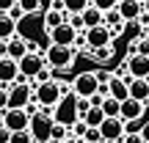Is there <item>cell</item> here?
<instances>
[{
	"mask_svg": "<svg viewBox=\"0 0 149 143\" xmlns=\"http://www.w3.org/2000/svg\"><path fill=\"white\" fill-rule=\"evenodd\" d=\"M64 91H61V83L58 80H50V83H42V85H33V102L44 110H53L61 99H64Z\"/></svg>",
	"mask_w": 149,
	"mask_h": 143,
	"instance_id": "6da1fadb",
	"label": "cell"
},
{
	"mask_svg": "<svg viewBox=\"0 0 149 143\" xmlns=\"http://www.w3.org/2000/svg\"><path fill=\"white\" fill-rule=\"evenodd\" d=\"M74 58H77V53L72 47H58V44H50L47 53H44V64L53 66V69H66V66L74 64Z\"/></svg>",
	"mask_w": 149,
	"mask_h": 143,
	"instance_id": "7a4b0ae2",
	"label": "cell"
},
{
	"mask_svg": "<svg viewBox=\"0 0 149 143\" xmlns=\"http://www.w3.org/2000/svg\"><path fill=\"white\" fill-rule=\"evenodd\" d=\"M74 121H80V118H77V113H74V94H72V96H64V99L53 107V124H61V127L69 129Z\"/></svg>",
	"mask_w": 149,
	"mask_h": 143,
	"instance_id": "3957f363",
	"label": "cell"
},
{
	"mask_svg": "<svg viewBox=\"0 0 149 143\" xmlns=\"http://www.w3.org/2000/svg\"><path fill=\"white\" fill-rule=\"evenodd\" d=\"M97 88H100V83H97L94 72H80L77 77L72 80V94L77 96V99H91V96L97 94Z\"/></svg>",
	"mask_w": 149,
	"mask_h": 143,
	"instance_id": "277c9868",
	"label": "cell"
},
{
	"mask_svg": "<svg viewBox=\"0 0 149 143\" xmlns=\"http://www.w3.org/2000/svg\"><path fill=\"white\" fill-rule=\"evenodd\" d=\"M3 127L8 132H25V129H31L28 110H11V107H6L3 110Z\"/></svg>",
	"mask_w": 149,
	"mask_h": 143,
	"instance_id": "5b68a950",
	"label": "cell"
},
{
	"mask_svg": "<svg viewBox=\"0 0 149 143\" xmlns=\"http://www.w3.org/2000/svg\"><path fill=\"white\" fill-rule=\"evenodd\" d=\"M33 102V88L31 85H8V107L11 110H25Z\"/></svg>",
	"mask_w": 149,
	"mask_h": 143,
	"instance_id": "8992f818",
	"label": "cell"
},
{
	"mask_svg": "<svg viewBox=\"0 0 149 143\" xmlns=\"http://www.w3.org/2000/svg\"><path fill=\"white\" fill-rule=\"evenodd\" d=\"M53 110H44L42 107V113H36V116L31 118V135H33V140H47L50 138V127H53V116H50Z\"/></svg>",
	"mask_w": 149,
	"mask_h": 143,
	"instance_id": "52a82bcc",
	"label": "cell"
},
{
	"mask_svg": "<svg viewBox=\"0 0 149 143\" xmlns=\"http://www.w3.org/2000/svg\"><path fill=\"white\" fill-rule=\"evenodd\" d=\"M86 33V44H88V53L91 50H102V47H111V30H108L105 25H97V28H88Z\"/></svg>",
	"mask_w": 149,
	"mask_h": 143,
	"instance_id": "ba28073f",
	"label": "cell"
},
{
	"mask_svg": "<svg viewBox=\"0 0 149 143\" xmlns=\"http://www.w3.org/2000/svg\"><path fill=\"white\" fill-rule=\"evenodd\" d=\"M100 135L105 143H122L124 138V121L122 118H105L100 124Z\"/></svg>",
	"mask_w": 149,
	"mask_h": 143,
	"instance_id": "9c48e42d",
	"label": "cell"
},
{
	"mask_svg": "<svg viewBox=\"0 0 149 143\" xmlns=\"http://www.w3.org/2000/svg\"><path fill=\"white\" fill-rule=\"evenodd\" d=\"M17 66H19V74L22 77H28V80H33L39 72L44 69V55L39 53V55H33V53H28L22 61H17Z\"/></svg>",
	"mask_w": 149,
	"mask_h": 143,
	"instance_id": "30bf717a",
	"label": "cell"
},
{
	"mask_svg": "<svg viewBox=\"0 0 149 143\" xmlns=\"http://www.w3.org/2000/svg\"><path fill=\"white\" fill-rule=\"evenodd\" d=\"M124 69L133 80H149V58H141V55H127L124 61Z\"/></svg>",
	"mask_w": 149,
	"mask_h": 143,
	"instance_id": "8fae6325",
	"label": "cell"
},
{
	"mask_svg": "<svg viewBox=\"0 0 149 143\" xmlns=\"http://www.w3.org/2000/svg\"><path fill=\"white\" fill-rule=\"evenodd\" d=\"M116 11H119V17L124 22H138V17L144 14V3L141 0H119Z\"/></svg>",
	"mask_w": 149,
	"mask_h": 143,
	"instance_id": "7c38bea8",
	"label": "cell"
},
{
	"mask_svg": "<svg viewBox=\"0 0 149 143\" xmlns=\"http://www.w3.org/2000/svg\"><path fill=\"white\" fill-rule=\"evenodd\" d=\"M47 36H50V41L58 44V47H72V44H74V36H77V30H74L69 22H64V25H58L55 30H50Z\"/></svg>",
	"mask_w": 149,
	"mask_h": 143,
	"instance_id": "4fadbf2b",
	"label": "cell"
},
{
	"mask_svg": "<svg viewBox=\"0 0 149 143\" xmlns=\"http://www.w3.org/2000/svg\"><path fill=\"white\" fill-rule=\"evenodd\" d=\"M146 110V105H141V102L135 99H124L122 105H119V118L122 121H135V118H141Z\"/></svg>",
	"mask_w": 149,
	"mask_h": 143,
	"instance_id": "5bb4252c",
	"label": "cell"
},
{
	"mask_svg": "<svg viewBox=\"0 0 149 143\" xmlns=\"http://www.w3.org/2000/svg\"><path fill=\"white\" fill-rule=\"evenodd\" d=\"M19 77V66L11 58H0V85H14V80Z\"/></svg>",
	"mask_w": 149,
	"mask_h": 143,
	"instance_id": "9a60e30c",
	"label": "cell"
},
{
	"mask_svg": "<svg viewBox=\"0 0 149 143\" xmlns=\"http://www.w3.org/2000/svg\"><path fill=\"white\" fill-rule=\"evenodd\" d=\"M127 91H130V99L146 105L149 102V80H130L127 83Z\"/></svg>",
	"mask_w": 149,
	"mask_h": 143,
	"instance_id": "2e32d148",
	"label": "cell"
},
{
	"mask_svg": "<svg viewBox=\"0 0 149 143\" xmlns=\"http://www.w3.org/2000/svg\"><path fill=\"white\" fill-rule=\"evenodd\" d=\"M108 96H113L116 102H124V99H130L127 83H124L122 77H113V74H111V80H108Z\"/></svg>",
	"mask_w": 149,
	"mask_h": 143,
	"instance_id": "e0dca14e",
	"label": "cell"
},
{
	"mask_svg": "<svg viewBox=\"0 0 149 143\" xmlns=\"http://www.w3.org/2000/svg\"><path fill=\"white\" fill-rule=\"evenodd\" d=\"M25 55H28V41H25V39H19V36L8 39V50H6V58H11V61H22Z\"/></svg>",
	"mask_w": 149,
	"mask_h": 143,
	"instance_id": "ac0fdd59",
	"label": "cell"
},
{
	"mask_svg": "<svg viewBox=\"0 0 149 143\" xmlns=\"http://www.w3.org/2000/svg\"><path fill=\"white\" fill-rule=\"evenodd\" d=\"M64 22H69V14L66 11H53V8H47L44 11V30H55L58 25H64Z\"/></svg>",
	"mask_w": 149,
	"mask_h": 143,
	"instance_id": "d6986e66",
	"label": "cell"
},
{
	"mask_svg": "<svg viewBox=\"0 0 149 143\" xmlns=\"http://www.w3.org/2000/svg\"><path fill=\"white\" fill-rule=\"evenodd\" d=\"M102 11L100 8H94V6H88V8L83 11V14H80V19H83V28L86 30H88V28H97V25H102Z\"/></svg>",
	"mask_w": 149,
	"mask_h": 143,
	"instance_id": "ffe728a7",
	"label": "cell"
},
{
	"mask_svg": "<svg viewBox=\"0 0 149 143\" xmlns=\"http://www.w3.org/2000/svg\"><path fill=\"white\" fill-rule=\"evenodd\" d=\"M17 36V22L8 14H0V41H8Z\"/></svg>",
	"mask_w": 149,
	"mask_h": 143,
	"instance_id": "44dd1931",
	"label": "cell"
},
{
	"mask_svg": "<svg viewBox=\"0 0 149 143\" xmlns=\"http://www.w3.org/2000/svg\"><path fill=\"white\" fill-rule=\"evenodd\" d=\"M130 55H141V58H149V39L138 36L130 41Z\"/></svg>",
	"mask_w": 149,
	"mask_h": 143,
	"instance_id": "7402d4cb",
	"label": "cell"
},
{
	"mask_svg": "<svg viewBox=\"0 0 149 143\" xmlns=\"http://www.w3.org/2000/svg\"><path fill=\"white\" fill-rule=\"evenodd\" d=\"M119 105H122V102H116L113 96H105L102 105H100V110L105 113V118H119Z\"/></svg>",
	"mask_w": 149,
	"mask_h": 143,
	"instance_id": "603a6c76",
	"label": "cell"
},
{
	"mask_svg": "<svg viewBox=\"0 0 149 143\" xmlns=\"http://www.w3.org/2000/svg\"><path fill=\"white\" fill-rule=\"evenodd\" d=\"M17 8H19L25 17L39 14V11H42V0H17Z\"/></svg>",
	"mask_w": 149,
	"mask_h": 143,
	"instance_id": "cb8c5ba5",
	"label": "cell"
},
{
	"mask_svg": "<svg viewBox=\"0 0 149 143\" xmlns=\"http://www.w3.org/2000/svg\"><path fill=\"white\" fill-rule=\"evenodd\" d=\"M88 6H91L88 0H64V11L66 14H83Z\"/></svg>",
	"mask_w": 149,
	"mask_h": 143,
	"instance_id": "d4e9b609",
	"label": "cell"
},
{
	"mask_svg": "<svg viewBox=\"0 0 149 143\" xmlns=\"http://www.w3.org/2000/svg\"><path fill=\"white\" fill-rule=\"evenodd\" d=\"M66 138H69V129L66 127H61V124H53V127H50V143H64Z\"/></svg>",
	"mask_w": 149,
	"mask_h": 143,
	"instance_id": "484cf974",
	"label": "cell"
},
{
	"mask_svg": "<svg viewBox=\"0 0 149 143\" xmlns=\"http://www.w3.org/2000/svg\"><path fill=\"white\" fill-rule=\"evenodd\" d=\"M86 132H88V127H86L83 121H74L72 127H69V138H72V140H83Z\"/></svg>",
	"mask_w": 149,
	"mask_h": 143,
	"instance_id": "4316f807",
	"label": "cell"
},
{
	"mask_svg": "<svg viewBox=\"0 0 149 143\" xmlns=\"http://www.w3.org/2000/svg\"><path fill=\"white\" fill-rule=\"evenodd\" d=\"M8 143H33V135H31V129H25V132H11Z\"/></svg>",
	"mask_w": 149,
	"mask_h": 143,
	"instance_id": "83f0119b",
	"label": "cell"
},
{
	"mask_svg": "<svg viewBox=\"0 0 149 143\" xmlns=\"http://www.w3.org/2000/svg\"><path fill=\"white\" fill-rule=\"evenodd\" d=\"M88 110H91V102H88V99H77V96H74V113H77V118H83Z\"/></svg>",
	"mask_w": 149,
	"mask_h": 143,
	"instance_id": "f1b7e54d",
	"label": "cell"
},
{
	"mask_svg": "<svg viewBox=\"0 0 149 143\" xmlns=\"http://www.w3.org/2000/svg\"><path fill=\"white\" fill-rule=\"evenodd\" d=\"M91 6H94V8H100L102 14H105V11H111V8H116V3L119 0H88Z\"/></svg>",
	"mask_w": 149,
	"mask_h": 143,
	"instance_id": "f546056e",
	"label": "cell"
},
{
	"mask_svg": "<svg viewBox=\"0 0 149 143\" xmlns=\"http://www.w3.org/2000/svg\"><path fill=\"white\" fill-rule=\"evenodd\" d=\"M141 118H135V121H124V135H141Z\"/></svg>",
	"mask_w": 149,
	"mask_h": 143,
	"instance_id": "4dcf8cb0",
	"label": "cell"
},
{
	"mask_svg": "<svg viewBox=\"0 0 149 143\" xmlns=\"http://www.w3.org/2000/svg\"><path fill=\"white\" fill-rule=\"evenodd\" d=\"M91 58H94V61H108V58H111V55H113V47H102V50H91Z\"/></svg>",
	"mask_w": 149,
	"mask_h": 143,
	"instance_id": "1f68e13d",
	"label": "cell"
},
{
	"mask_svg": "<svg viewBox=\"0 0 149 143\" xmlns=\"http://www.w3.org/2000/svg\"><path fill=\"white\" fill-rule=\"evenodd\" d=\"M72 50H74V53H88V44H86V33H77V36H74Z\"/></svg>",
	"mask_w": 149,
	"mask_h": 143,
	"instance_id": "d6a6232c",
	"label": "cell"
},
{
	"mask_svg": "<svg viewBox=\"0 0 149 143\" xmlns=\"http://www.w3.org/2000/svg\"><path fill=\"white\" fill-rule=\"evenodd\" d=\"M50 80H53V74H50V69H42L36 74V77L31 80V83H36V85H42V83H50Z\"/></svg>",
	"mask_w": 149,
	"mask_h": 143,
	"instance_id": "836d02e7",
	"label": "cell"
},
{
	"mask_svg": "<svg viewBox=\"0 0 149 143\" xmlns=\"http://www.w3.org/2000/svg\"><path fill=\"white\" fill-rule=\"evenodd\" d=\"M8 107V85H0V110Z\"/></svg>",
	"mask_w": 149,
	"mask_h": 143,
	"instance_id": "e575fe53",
	"label": "cell"
},
{
	"mask_svg": "<svg viewBox=\"0 0 149 143\" xmlns=\"http://www.w3.org/2000/svg\"><path fill=\"white\" fill-rule=\"evenodd\" d=\"M14 6H17V0H0V14H8Z\"/></svg>",
	"mask_w": 149,
	"mask_h": 143,
	"instance_id": "d590c367",
	"label": "cell"
},
{
	"mask_svg": "<svg viewBox=\"0 0 149 143\" xmlns=\"http://www.w3.org/2000/svg\"><path fill=\"white\" fill-rule=\"evenodd\" d=\"M8 138H11V132L3 127V121H0V143H8Z\"/></svg>",
	"mask_w": 149,
	"mask_h": 143,
	"instance_id": "8d00e7d4",
	"label": "cell"
},
{
	"mask_svg": "<svg viewBox=\"0 0 149 143\" xmlns=\"http://www.w3.org/2000/svg\"><path fill=\"white\" fill-rule=\"evenodd\" d=\"M122 143H144V140H141V135H124Z\"/></svg>",
	"mask_w": 149,
	"mask_h": 143,
	"instance_id": "74e56055",
	"label": "cell"
},
{
	"mask_svg": "<svg viewBox=\"0 0 149 143\" xmlns=\"http://www.w3.org/2000/svg\"><path fill=\"white\" fill-rule=\"evenodd\" d=\"M141 140L149 143V121H144V127H141Z\"/></svg>",
	"mask_w": 149,
	"mask_h": 143,
	"instance_id": "f35d334b",
	"label": "cell"
},
{
	"mask_svg": "<svg viewBox=\"0 0 149 143\" xmlns=\"http://www.w3.org/2000/svg\"><path fill=\"white\" fill-rule=\"evenodd\" d=\"M50 8H53V11H64V0H53Z\"/></svg>",
	"mask_w": 149,
	"mask_h": 143,
	"instance_id": "ab89813d",
	"label": "cell"
},
{
	"mask_svg": "<svg viewBox=\"0 0 149 143\" xmlns=\"http://www.w3.org/2000/svg\"><path fill=\"white\" fill-rule=\"evenodd\" d=\"M6 50H8V41H0V58H6Z\"/></svg>",
	"mask_w": 149,
	"mask_h": 143,
	"instance_id": "60d3db41",
	"label": "cell"
},
{
	"mask_svg": "<svg viewBox=\"0 0 149 143\" xmlns=\"http://www.w3.org/2000/svg\"><path fill=\"white\" fill-rule=\"evenodd\" d=\"M141 3H144V14L149 17V0H141Z\"/></svg>",
	"mask_w": 149,
	"mask_h": 143,
	"instance_id": "b9f144b4",
	"label": "cell"
},
{
	"mask_svg": "<svg viewBox=\"0 0 149 143\" xmlns=\"http://www.w3.org/2000/svg\"><path fill=\"white\" fill-rule=\"evenodd\" d=\"M144 36H146V39H149V25H146V28H144Z\"/></svg>",
	"mask_w": 149,
	"mask_h": 143,
	"instance_id": "7bdbcfd3",
	"label": "cell"
},
{
	"mask_svg": "<svg viewBox=\"0 0 149 143\" xmlns=\"http://www.w3.org/2000/svg\"><path fill=\"white\" fill-rule=\"evenodd\" d=\"M64 143H77V140H72V138H66V140H64Z\"/></svg>",
	"mask_w": 149,
	"mask_h": 143,
	"instance_id": "ee69618b",
	"label": "cell"
},
{
	"mask_svg": "<svg viewBox=\"0 0 149 143\" xmlns=\"http://www.w3.org/2000/svg\"><path fill=\"white\" fill-rule=\"evenodd\" d=\"M33 143H50V140H33Z\"/></svg>",
	"mask_w": 149,
	"mask_h": 143,
	"instance_id": "f6af8a7d",
	"label": "cell"
},
{
	"mask_svg": "<svg viewBox=\"0 0 149 143\" xmlns=\"http://www.w3.org/2000/svg\"><path fill=\"white\" fill-rule=\"evenodd\" d=\"M0 121H3V110H0Z\"/></svg>",
	"mask_w": 149,
	"mask_h": 143,
	"instance_id": "bcb514c9",
	"label": "cell"
},
{
	"mask_svg": "<svg viewBox=\"0 0 149 143\" xmlns=\"http://www.w3.org/2000/svg\"><path fill=\"white\" fill-rule=\"evenodd\" d=\"M77 143H88V140H77Z\"/></svg>",
	"mask_w": 149,
	"mask_h": 143,
	"instance_id": "7dc6e473",
	"label": "cell"
}]
</instances>
